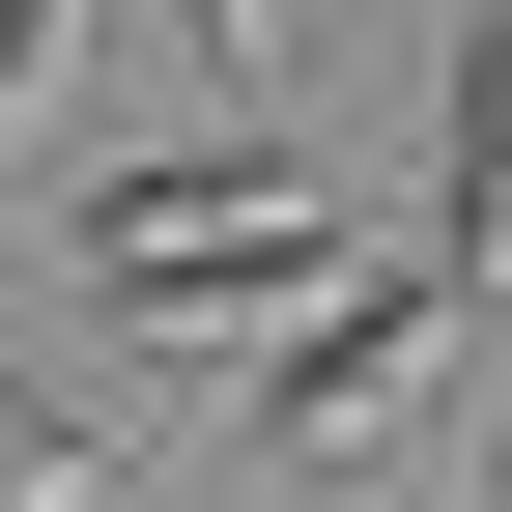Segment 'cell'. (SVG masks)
Returning a JSON list of instances; mask_svg holds the SVG:
<instances>
[{"instance_id":"cell-1","label":"cell","mask_w":512,"mask_h":512,"mask_svg":"<svg viewBox=\"0 0 512 512\" xmlns=\"http://www.w3.org/2000/svg\"><path fill=\"white\" fill-rule=\"evenodd\" d=\"M456 313H484V285H427V256H370L342 313H285V370H256V427H285V456H370V427H427V399H456Z\"/></svg>"},{"instance_id":"cell-2","label":"cell","mask_w":512,"mask_h":512,"mask_svg":"<svg viewBox=\"0 0 512 512\" xmlns=\"http://www.w3.org/2000/svg\"><path fill=\"white\" fill-rule=\"evenodd\" d=\"M370 256L313 228V200H256V228H171V256H114V313H171V342H285V313H342Z\"/></svg>"},{"instance_id":"cell-3","label":"cell","mask_w":512,"mask_h":512,"mask_svg":"<svg viewBox=\"0 0 512 512\" xmlns=\"http://www.w3.org/2000/svg\"><path fill=\"white\" fill-rule=\"evenodd\" d=\"M256 200H313V171L256 143V114H200V143H143V171H86V285H114V256H171V228H256Z\"/></svg>"},{"instance_id":"cell-4","label":"cell","mask_w":512,"mask_h":512,"mask_svg":"<svg viewBox=\"0 0 512 512\" xmlns=\"http://www.w3.org/2000/svg\"><path fill=\"white\" fill-rule=\"evenodd\" d=\"M427 285H512V29L456 57V171H427Z\"/></svg>"},{"instance_id":"cell-5","label":"cell","mask_w":512,"mask_h":512,"mask_svg":"<svg viewBox=\"0 0 512 512\" xmlns=\"http://www.w3.org/2000/svg\"><path fill=\"white\" fill-rule=\"evenodd\" d=\"M0 512H114V484H86V427H57L29 370H0Z\"/></svg>"},{"instance_id":"cell-6","label":"cell","mask_w":512,"mask_h":512,"mask_svg":"<svg viewBox=\"0 0 512 512\" xmlns=\"http://www.w3.org/2000/svg\"><path fill=\"white\" fill-rule=\"evenodd\" d=\"M171 57H200V86H285V0H143Z\"/></svg>"},{"instance_id":"cell-7","label":"cell","mask_w":512,"mask_h":512,"mask_svg":"<svg viewBox=\"0 0 512 512\" xmlns=\"http://www.w3.org/2000/svg\"><path fill=\"white\" fill-rule=\"evenodd\" d=\"M57 29H86V0H0V114H29V86H57Z\"/></svg>"}]
</instances>
